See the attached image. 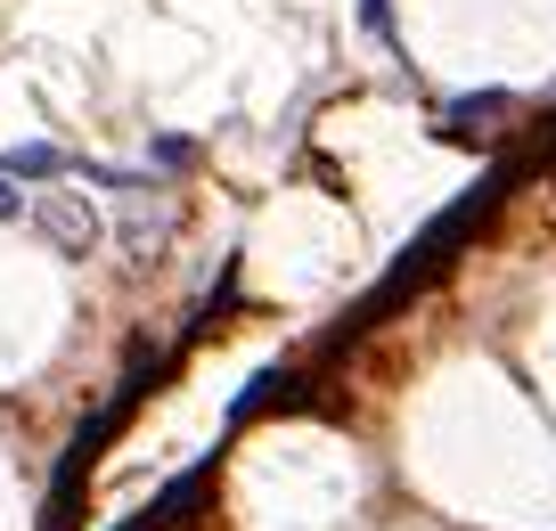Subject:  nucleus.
I'll list each match as a JSON object with an SVG mask.
<instances>
[{
    "label": "nucleus",
    "instance_id": "1",
    "mask_svg": "<svg viewBox=\"0 0 556 531\" xmlns=\"http://www.w3.org/2000/svg\"><path fill=\"white\" fill-rule=\"evenodd\" d=\"M25 222L41 229V238L58 245V254H99V238H106V222H99V205H90L83 189H58V197H41Z\"/></svg>",
    "mask_w": 556,
    "mask_h": 531
},
{
    "label": "nucleus",
    "instance_id": "3",
    "mask_svg": "<svg viewBox=\"0 0 556 531\" xmlns=\"http://www.w3.org/2000/svg\"><path fill=\"white\" fill-rule=\"evenodd\" d=\"M500 106H507L500 90H483V99H458V106H451V123H475V115H500Z\"/></svg>",
    "mask_w": 556,
    "mask_h": 531
},
{
    "label": "nucleus",
    "instance_id": "2",
    "mask_svg": "<svg viewBox=\"0 0 556 531\" xmlns=\"http://www.w3.org/2000/svg\"><path fill=\"white\" fill-rule=\"evenodd\" d=\"M0 172L9 180H58V172H74V155L50 139H17V148H0Z\"/></svg>",
    "mask_w": 556,
    "mask_h": 531
},
{
    "label": "nucleus",
    "instance_id": "4",
    "mask_svg": "<svg viewBox=\"0 0 556 531\" xmlns=\"http://www.w3.org/2000/svg\"><path fill=\"white\" fill-rule=\"evenodd\" d=\"M25 213H34V205H25V197H17V180L0 172V222H25Z\"/></svg>",
    "mask_w": 556,
    "mask_h": 531
}]
</instances>
